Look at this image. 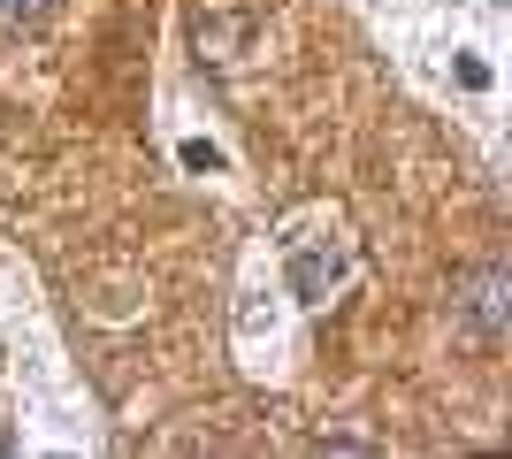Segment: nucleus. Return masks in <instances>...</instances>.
<instances>
[{
	"label": "nucleus",
	"instance_id": "obj_2",
	"mask_svg": "<svg viewBox=\"0 0 512 459\" xmlns=\"http://www.w3.org/2000/svg\"><path fill=\"white\" fill-rule=\"evenodd\" d=\"M512 276L505 268H474V276H459V299H451V314H459V322H467V337H482V345H497V337H505V322H512Z\"/></svg>",
	"mask_w": 512,
	"mask_h": 459
},
{
	"label": "nucleus",
	"instance_id": "obj_3",
	"mask_svg": "<svg viewBox=\"0 0 512 459\" xmlns=\"http://www.w3.org/2000/svg\"><path fill=\"white\" fill-rule=\"evenodd\" d=\"M62 0H0V23H39V16H54Z\"/></svg>",
	"mask_w": 512,
	"mask_h": 459
},
{
	"label": "nucleus",
	"instance_id": "obj_1",
	"mask_svg": "<svg viewBox=\"0 0 512 459\" xmlns=\"http://www.w3.org/2000/svg\"><path fill=\"white\" fill-rule=\"evenodd\" d=\"M283 276L306 306H329V291L352 276V238L344 230H314V238H291L283 245Z\"/></svg>",
	"mask_w": 512,
	"mask_h": 459
}]
</instances>
